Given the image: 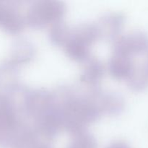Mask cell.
<instances>
[{"mask_svg":"<svg viewBox=\"0 0 148 148\" xmlns=\"http://www.w3.org/2000/svg\"><path fill=\"white\" fill-rule=\"evenodd\" d=\"M147 66H148V62H147Z\"/></svg>","mask_w":148,"mask_h":148,"instance_id":"cell-18","label":"cell"},{"mask_svg":"<svg viewBox=\"0 0 148 148\" xmlns=\"http://www.w3.org/2000/svg\"><path fill=\"white\" fill-rule=\"evenodd\" d=\"M105 66L101 60L95 57H90L85 62V66L81 73L79 80L84 85L92 89L98 88L104 75Z\"/></svg>","mask_w":148,"mask_h":148,"instance_id":"cell-9","label":"cell"},{"mask_svg":"<svg viewBox=\"0 0 148 148\" xmlns=\"http://www.w3.org/2000/svg\"><path fill=\"white\" fill-rule=\"evenodd\" d=\"M71 28L69 26L61 21L52 25L49 30V40L52 44L57 46H63L66 43L70 36Z\"/></svg>","mask_w":148,"mask_h":148,"instance_id":"cell-14","label":"cell"},{"mask_svg":"<svg viewBox=\"0 0 148 148\" xmlns=\"http://www.w3.org/2000/svg\"><path fill=\"white\" fill-rule=\"evenodd\" d=\"M38 133L34 127L20 122L10 137L9 142L12 148H36L38 143Z\"/></svg>","mask_w":148,"mask_h":148,"instance_id":"cell-10","label":"cell"},{"mask_svg":"<svg viewBox=\"0 0 148 148\" xmlns=\"http://www.w3.org/2000/svg\"><path fill=\"white\" fill-rule=\"evenodd\" d=\"M36 148H53V147H52L51 145H49L43 143V144H38L37 146H36Z\"/></svg>","mask_w":148,"mask_h":148,"instance_id":"cell-17","label":"cell"},{"mask_svg":"<svg viewBox=\"0 0 148 148\" xmlns=\"http://www.w3.org/2000/svg\"><path fill=\"white\" fill-rule=\"evenodd\" d=\"M98 107L101 114L116 116L121 114L125 107V102L120 94L100 90L92 89L88 94Z\"/></svg>","mask_w":148,"mask_h":148,"instance_id":"cell-6","label":"cell"},{"mask_svg":"<svg viewBox=\"0 0 148 148\" xmlns=\"http://www.w3.org/2000/svg\"><path fill=\"white\" fill-rule=\"evenodd\" d=\"M106 148H131L127 143L124 141H115L109 145Z\"/></svg>","mask_w":148,"mask_h":148,"instance_id":"cell-16","label":"cell"},{"mask_svg":"<svg viewBox=\"0 0 148 148\" xmlns=\"http://www.w3.org/2000/svg\"><path fill=\"white\" fill-rule=\"evenodd\" d=\"M36 50L33 45L27 40H19L16 44L13 63L14 65H22L28 63L34 57Z\"/></svg>","mask_w":148,"mask_h":148,"instance_id":"cell-13","label":"cell"},{"mask_svg":"<svg viewBox=\"0 0 148 148\" xmlns=\"http://www.w3.org/2000/svg\"><path fill=\"white\" fill-rule=\"evenodd\" d=\"M125 17L122 13H106L95 24L99 38L113 41L119 37L124 27Z\"/></svg>","mask_w":148,"mask_h":148,"instance_id":"cell-8","label":"cell"},{"mask_svg":"<svg viewBox=\"0 0 148 148\" xmlns=\"http://www.w3.org/2000/svg\"><path fill=\"white\" fill-rule=\"evenodd\" d=\"M114 53L132 57L144 53L148 49V34L137 30L120 36L114 41Z\"/></svg>","mask_w":148,"mask_h":148,"instance_id":"cell-5","label":"cell"},{"mask_svg":"<svg viewBox=\"0 0 148 148\" xmlns=\"http://www.w3.org/2000/svg\"><path fill=\"white\" fill-rule=\"evenodd\" d=\"M65 13L66 6L62 1H35L27 10L25 23L32 28L40 29L62 21Z\"/></svg>","mask_w":148,"mask_h":148,"instance_id":"cell-2","label":"cell"},{"mask_svg":"<svg viewBox=\"0 0 148 148\" xmlns=\"http://www.w3.org/2000/svg\"><path fill=\"white\" fill-rule=\"evenodd\" d=\"M127 84L131 90L141 91L148 86V66L147 64L134 66L132 73L127 79Z\"/></svg>","mask_w":148,"mask_h":148,"instance_id":"cell-12","label":"cell"},{"mask_svg":"<svg viewBox=\"0 0 148 148\" xmlns=\"http://www.w3.org/2000/svg\"><path fill=\"white\" fill-rule=\"evenodd\" d=\"M54 93L46 90H32L24 92L22 110L26 116L35 120L56 106Z\"/></svg>","mask_w":148,"mask_h":148,"instance_id":"cell-3","label":"cell"},{"mask_svg":"<svg viewBox=\"0 0 148 148\" xmlns=\"http://www.w3.org/2000/svg\"><path fill=\"white\" fill-rule=\"evenodd\" d=\"M54 93L62 116V127L75 136L86 132V128L101 116V113L89 95H77L70 88H62Z\"/></svg>","mask_w":148,"mask_h":148,"instance_id":"cell-1","label":"cell"},{"mask_svg":"<svg viewBox=\"0 0 148 148\" xmlns=\"http://www.w3.org/2000/svg\"><path fill=\"white\" fill-rule=\"evenodd\" d=\"M94 41L88 33L79 29H71L70 36L64 46L68 57L78 62H85L90 57V47Z\"/></svg>","mask_w":148,"mask_h":148,"instance_id":"cell-4","label":"cell"},{"mask_svg":"<svg viewBox=\"0 0 148 148\" xmlns=\"http://www.w3.org/2000/svg\"><path fill=\"white\" fill-rule=\"evenodd\" d=\"M132 59L130 56L114 53L108 62V72L114 79L118 80L127 79L134 69Z\"/></svg>","mask_w":148,"mask_h":148,"instance_id":"cell-11","label":"cell"},{"mask_svg":"<svg viewBox=\"0 0 148 148\" xmlns=\"http://www.w3.org/2000/svg\"><path fill=\"white\" fill-rule=\"evenodd\" d=\"M67 148H98L95 137L87 132L73 136Z\"/></svg>","mask_w":148,"mask_h":148,"instance_id":"cell-15","label":"cell"},{"mask_svg":"<svg viewBox=\"0 0 148 148\" xmlns=\"http://www.w3.org/2000/svg\"><path fill=\"white\" fill-rule=\"evenodd\" d=\"M34 129L38 134L46 140H53L57 136L63 129L62 116L57 103L53 108L35 120Z\"/></svg>","mask_w":148,"mask_h":148,"instance_id":"cell-7","label":"cell"}]
</instances>
